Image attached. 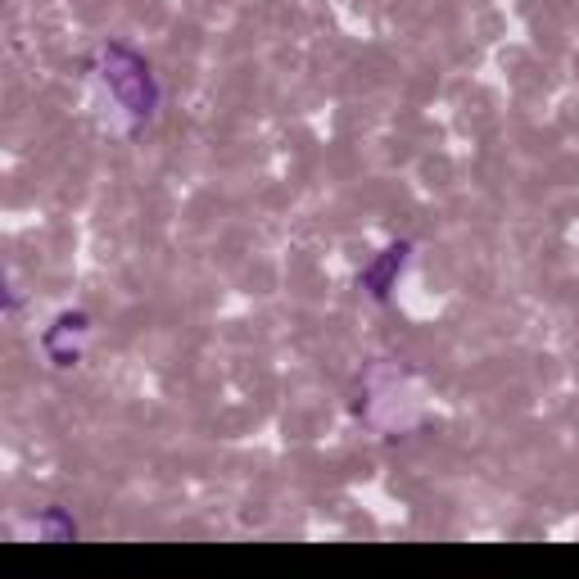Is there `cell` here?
<instances>
[{"label": "cell", "instance_id": "cell-1", "mask_svg": "<svg viewBox=\"0 0 579 579\" xmlns=\"http://www.w3.org/2000/svg\"><path fill=\"white\" fill-rule=\"evenodd\" d=\"M105 78H109L118 105H123L132 118H145V114L154 109V82H150V73H145V64H141L136 55H127V51H118V46L105 51Z\"/></svg>", "mask_w": 579, "mask_h": 579}, {"label": "cell", "instance_id": "cell-2", "mask_svg": "<svg viewBox=\"0 0 579 579\" xmlns=\"http://www.w3.org/2000/svg\"><path fill=\"white\" fill-rule=\"evenodd\" d=\"M403 253H408V244H394V249H385V258L363 276L367 285H372V295H385V285H390V276H394V267H403Z\"/></svg>", "mask_w": 579, "mask_h": 579}]
</instances>
